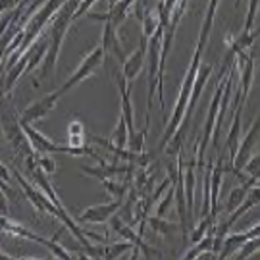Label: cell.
Listing matches in <instances>:
<instances>
[{
    "instance_id": "1",
    "label": "cell",
    "mask_w": 260,
    "mask_h": 260,
    "mask_svg": "<svg viewBox=\"0 0 260 260\" xmlns=\"http://www.w3.org/2000/svg\"><path fill=\"white\" fill-rule=\"evenodd\" d=\"M81 0H64V4L60 6V10L52 16V27H50V35H48V48L47 54L41 62V70H39V79L45 81L50 75L54 74L56 62H58V56H60V48L64 45V39L68 29L74 21V12L77 10Z\"/></svg>"
},
{
    "instance_id": "2",
    "label": "cell",
    "mask_w": 260,
    "mask_h": 260,
    "mask_svg": "<svg viewBox=\"0 0 260 260\" xmlns=\"http://www.w3.org/2000/svg\"><path fill=\"white\" fill-rule=\"evenodd\" d=\"M103 64H104V52H103V47L99 45V47H94L93 50H91V52L81 60V64L77 66V70L72 74V77H70V79L60 87V93L62 94L68 93L70 89H74L75 85H79L83 79L94 75L96 74V70H99Z\"/></svg>"
},
{
    "instance_id": "3",
    "label": "cell",
    "mask_w": 260,
    "mask_h": 260,
    "mask_svg": "<svg viewBox=\"0 0 260 260\" xmlns=\"http://www.w3.org/2000/svg\"><path fill=\"white\" fill-rule=\"evenodd\" d=\"M108 222H110V228L114 230V232L118 233V235H121L125 241H129L135 249L143 251V254H145L147 258H162V256H164L162 251H158V249H154V247H150V245H147V243L143 241V237H141L139 233L133 232L131 223L125 222L118 212L114 214V216H110Z\"/></svg>"
},
{
    "instance_id": "4",
    "label": "cell",
    "mask_w": 260,
    "mask_h": 260,
    "mask_svg": "<svg viewBox=\"0 0 260 260\" xmlns=\"http://www.w3.org/2000/svg\"><path fill=\"white\" fill-rule=\"evenodd\" d=\"M60 96H62L60 89L54 91V93H48L45 96H41V99H37V101H33V103L29 104L27 108H23V112L19 114L18 118L21 121H25V123H35V121L47 118L48 114L56 108Z\"/></svg>"
},
{
    "instance_id": "5",
    "label": "cell",
    "mask_w": 260,
    "mask_h": 260,
    "mask_svg": "<svg viewBox=\"0 0 260 260\" xmlns=\"http://www.w3.org/2000/svg\"><path fill=\"white\" fill-rule=\"evenodd\" d=\"M212 70H214V64H201L199 66V72H197L195 81H193V89H191V96H189V103H187L185 114H183V120H181V125H185V127L189 125V120H191L193 110L197 108V103H199V99H201V94H203L206 83H208V79H210V75H212Z\"/></svg>"
},
{
    "instance_id": "6",
    "label": "cell",
    "mask_w": 260,
    "mask_h": 260,
    "mask_svg": "<svg viewBox=\"0 0 260 260\" xmlns=\"http://www.w3.org/2000/svg\"><path fill=\"white\" fill-rule=\"evenodd\" d=\"M258 133H260V120L256 118V120L252 121L251 129H249V133L243 137L241 141H239V147H237V152H235V158H233L232 166H230V170H232L233 174H237V172H241L243 164L251 158L252 150H254V147H256V143H258Z\"/></svg>"
},
{
    "instance_id": "7",
    "label": "cell",
    "mask_w": 260,
    "mask_h": 260,
    "mask_svg": "<svg viewBox=\"0 0 260 260\" xmlns=\"http://www.w3.org/2000/svg\"><path fill=\"white\" fill-rule=\"evenodd\" d=\"M121 206V201H110V203H101V205H93L89 206V208H85L81 210L79 214V222L81 223H106L110 220V216L120 210Z\"/></svg>"
},
{
    "instance_id": "8",
    "label": "cell",
    "mask_w": 260,
    "mask_h": 260,
    "mask_svg": "<svg viewBox=\"0 0 260 260\" xmlns=\"http://www.w3.org/2000/svg\"><path fill=\"white\" fill-rule=\"evenodd\" d=\"M101 47H103V52H104V64L110 60V54L123 64V60H125V50L121 47L120 43V37H118V29L112 25V21H104V31H103V43H101Z\"/></svg>"
},
{
    "instance_id": "9",
    "label": "cell",
    "mask_w": 260,
    "mask_h": 260,
    "mask_svg": "<svg viewBox=\"0 0 260 260\" xmlns=\"http://www.w3.org/2000/svg\"><path fill=\"white\" fill-rule=\"evenodd\" d=\"M145 41L147 39L141 37L137 50L125 56V60L121 64V75L127 79V83H131L133 79H137L139 74L143 72V68H145V56H147V45H145Z\"/></svg>"
},
{
    "instance_id": "10",
    "label": "cell",
    "mask_w": 260,
    "mask_h": 260,
    "mask_svg": "<svg viewBox=\"0 0 260 260\" xmlns=\"http://www.w3.org/2000/svg\"><path fill=\"white\" fill-rule=\"evenodd\" d=\"M223 172H225V162L223 156L216 160V164L210 168V181H208V193H210V218L218 216V201H220V189H222Z\"/></svg>"
},
{
    "instance_id": "11",
    "label": "cell",
    "mask_w": 260,
    "mask_h": 260,
    "mask_svg": "<svg viewBox=\"0 0 260 260\" xmlns=\"http://www.w3.org/2000/svg\"><path fill=\"white\" fill-rule=\"evenodd\" d=\"M114 77H116V85H118L121 94V118L125 120L127 131H129L131 135V133L137 131V127H135V114H133V103H131V94H129V83H127V79L120 72H116Z\"/></svg>"
},
{
    "instance_id": "12",
    "label": "cell",
    "mask_w": 260,
    "mask_h": 260,
    "mask_svg": "<svg viewBox=\"0 0 260 260\" xmlns=\"http://www.w3.org/2000/svg\"><path fill=\"white\" fill-rule=\"evenodd\" d=\"M260 233V225L258 223H254L251 230H247V232L243 233H230V235H225L223 237V243H222V251L218 252V258H230L233 256L235 252L239 251V247H241L243 243L247 241V239H251V237H256Z\"/></svg>"
},
{
    "instance_id": "13",
    "label": "cell",
    "mask_w": 260,
    "mask_h": 260,
    "mask_svg": "<svg viewBox=\"0 0 260 260\" xmlns=\"http://www.w3.org/2000/svg\"><path fill=\"white\" fill-rule=\"evenodd\" d=\"M195 170H197V156L193 152V156L189 158L187 168L183 170V191H185V212L187 220H191L193 216V206H195Z\"/></svg>"
},
{
    "instance_id": "14",
    "label": "cell",
    "mask_w": 260,
    "mask_h": 260,
    "mask_svg": "<svg viewBox=\"0 0 260 260\" xmlns=\"http://www.w3.org/2000/svg\"><path fill=\"white\" fill-rule=\"evenodd\" d=\"M0 232H6V233H12V235H18V237H23V239H29V241L33 243H39V245H47V237H41V235H37V233H33L31 230H27V228H23L21 223L18 222H12L10 218H6V216H0Z\"/></svg>"
},
{
    "instance_id": "15",
    "label": "cell",
    "mask_w": 260,
    "mask_h": 260,
    "mask_svg": "<svg viewBox=\"0 0 260 260\" xmlns=\"http://www.w3.org/2000/svg\"><path fill=\"white\" fill-rule=\"evenodd\" d=\"M218 4H220V0H210V2H208V10H206V16H205V19H203V25H201L197 48H203V50H205L206 43H208V37H210V31H212L216 12H218Z\"/></svg>"
},
{
    "instance_id": "16",
    "label": "cell",
    "mask_w": 260,
    "mask_h": 260,
    "mask_svg": "<svg viewBox=\"0 0 260 260\" xmlns=\"http://www.w3.org/2000/svg\"><path fill=\"white\" fill-rule=\"evenodd\" d=\"M150 225V230L154 233H158V235H172V233H177L179 232V223L177 222H170V220H166L164 216H152V218H149L147 220Z\"/></svg>"
},
{
    "instance_id": "17",
    "label": "cell",
    "mask_w": 260,
    "mask_h": 260,
    "mask_svg": "<svg viewBox=\"0 0 260 260\" xmlns=\"http://www.w3.org/2000/svg\"><path fill=\"white\" fill-rule=\"evenodd\" d=\"M143 23V35L141 37L149 39L150 35H154V31L160 27V19H158V8H145V14L141 18Z\"/></svg>"
},
{
    "instance_id": "18",
    "label": "cell",
    "mask_w": 260,
    "mask_h": 260,
    "mask_svg": "<svg viewBox=\"0 0 260 260\" xmlns=\"http://www.w3.org/2000/svg\"><path fill=\"white\" fill-rule=\"evenodd\" d=\"M252 185H249V183H241L239 187H233L232 193H230V197H228V205H225V212H232V210H235L237 206L241 205L243 201H245V197L249 195V189H251Z\"/></svg>"
},
{
    "instance_id": "19",
    "label": "cell",
    "mask_w": 260,
    "mask_h": 260,
    "mask_svg": "<svg viewBox=\"0 0 260 260\" xmlns=\"http://www.w3.org/2000/svg\"><path fill=\"white\" fill-rule=\"evenodd\" d=\"M127 139H129V131H127V125H125V120L121 118L120 114V120H118V125H116L114 133L110 135V141L118 149H125L127 147Z\"/></svg>"
},
{
    "instance_id": "20",
    "label": "cell",
    "mask_w": 260,
    "mask_h": 260,
    "mask_svg": "<svg viewBox=\"0 0 260 260\" xmlns=\"http://www.w3.org/2000/svg\"><path fill=\"white\" fill-rule=\"evenodd\" d=\"M103 185H104V189H106V193L108 195H112L116 201H123V197H125V193H127V189H129V183L127 181H116L114 177L112 179H104L103 181Z\"/></svg>"
},
{
    "instance_id": "21",
    "label": "cell",
    "mask_w": 260,
    "mask_h": 260,
    "mask_svg": "<svg viewBox=\"0 0 260 260\" xmlns=\"http://www.w3.org/2000/svg\"><path fill=\"white\" fill-rule=\"evenodd\" d=\"M147 131H149V127L145 125V127H141V129L135 131V133H131L129 139H127V147H125V149L131 150V152H143V150H145Z\"/></svg>"
},
{
    "instance_id": "22",
    "label": "cell",
    "mask_w": 260,
    "mask_h": 260,
    "mask_svg": "<svg viewBox=\"0 0 260 260\" xmlns=\"http://www.w3.org/2000/svg\"><path fill=\"white\" fill-rule=\"evenodd\" d=\"M258 247H260V235H256V237H251V239H247V241L243 243L241 247H239V251L235 252L233 256L237 260L249 258L254 252H258Z\"/></svg>"
},
{
    "instance_id": "23",
    "label": "cell",
    "mask_w": 260,
    "mask_h": 260,
    "mask_svg": "<svg viewBox=\"0 0 260 260\" xmlns=\"http://www.w3.org/2000/svg\"><path fill=\"white\" fill-rule=\"evenodd\" d=\"M131 249H133V245L125 239L120 243H112L108 247H104V258H120L121 254H125Z\"/></svg>"
},
{
    "instance_id": "24",
    "label": "cell",
    "mask_w": 260,
    "mask_h": 260,
    "mask_svg": "<svg viewBox=\"0 0 260 260\" xmlns=\"http://www.w3.org/2000/svg\"><path fill=\"white\" fill-rule=\"evenodd\" d=\"M212 223H214V218H210V216H203V218H201V222L197 223L195 228H193V232H191V243L195 245L197 241H201V239L206 235L208 228H210Z\"/></svg>"
},
{
    "instance_id": "25",
    "label": "cell",
    "mask_w": 260,
    "mask_h": 260,
    "mask_svg": "<svg viewBox=\"0 0 260 260\" xmlns=\"http://www.w3.org/2000/svg\"><path fill=\"white\" fill-rule=\"evenodd\" d=\"M35 162H37V166L47 174H54L56 172V160H54V154H35Z\"/></svg>"
},
{
    "instance_id": "26",
    "label": "cell",
    "mask_w": 260,
    "mask_h": 260,
    "mask_svg": "<svg viewBox=\"0 0 260 260\" xmlns=\"http://www.w3.org/2000/svg\"><path fill=\"white\" fill-rule=\"evenodd\" d=\"M45 247H47L48 251L54 254L56 258H62V260H70V258H72V252L66 251V249L62 247V245H60V243H56V239H48Z\"/></svg>"
},
{
    "instance_id": "27",
    "label": "cell",
    "mask_w": 260,
    "mask_h": 260,
    "mask_svg": "<svg viewBox=\"0 0 260 260\" xmlns=\"http://www.w3.org/2000/svg\"><path fill=\"white\" fill-rule=\"evenodd\" d=\"M241 170L247 174V176L258 177V170H260V156H258V154H254V156L251 154V158H249V160L243 164Z\"/></svg>"
},
{
    "instance_id": "28",
    "label": "cell",
    "mask_w": 260,
    "mask_h": 260,
    "mask_svg": "<svg viewBox=\"0 0 260 260\" xmlns=\"http://www.w3.org/2000/svg\"><path fill=\"white\" fill-rule=\"evenodd\" d=\"M85 123L79 118H75L68 123V137H85Z\"/></svg>"
},
{
    "instance_id": "29",
    "label": "cell",
    "mask_w": 260,
    "mask_h": 260,
    "mask_svg": "<svg viewBox=\"0 0 260 260\" xmlns=\"http://www.w3.org/2000/svg\"><path fill=\"white\" fill-rule=\"evenodd\" d=\"M256 12H258V0H249V12H247V19H245V27H243V31H252Z\"/></svg>"
},
{
    "instance_id": "30",
    "label": "cell",
    "mask_w": 260,
    "mask_h": 260,
    "mask_svg": "<svg viewBox=\"0 0 260 260\" xmlns=\"http://www.w3.org/2000/svg\"><path fill=\"white\" fill-rule=\"evenodd\" d=\"M96 2V0H81L79 2V6H77V10L74 12V19H79V18H83L85 14L89 12V10L93 8V4Z\"/></svg>"
},
{
    "instance_id": "31",
    "label": "cell",
    "mask_w": 260,
    "mask_h": 260,
    "mask_svg": "<svg viewBox=\"0 0 260 260\" xmlns=\"http://www.w3.org/2000/svg\"><path fill=\"white\" fill-rule=\"evenodd\" d=\"M0 216H8V199L2 187H0Z\"/></svg>"
},
{
    "instance_id": "32",
    "label": "cell",
    "mask_w": 260,
    "mask_h": 260,
    "mask_svg": "<svg viewBox=\"0 0 260 260\" xmlns=\"http://www.w3.org/2000/svg\"><path fill=\"white\" fill-rule=\"evenodd\" d=\"M6 258H12V256H10V254H6V252L0 251V260H6Z\"/></svg>"
},
{
    "instance_id": "33",
    "label": "cell",
    "mask_w": 260,
    "mask_h": 260,
    "mask_svg": "<svg viewBox=\"0 0 260 260\" xmlns=\"http://www.w3.org/2000/svg\"><path fill=\"white\" fill-rule=\"evenodd\" d=\"M243 4V0H235V10H239V6Z\"/></svg>"
},
{
    "instance_id": "34",
    "label": "cell",
    "mask_w": 260,
    "mask_h": 260,
    "mask_svg": "<svg viewBox=\"0 0 260 260\" xmlns=\"http://www.w3.org/2000/svg\"><path fill=\"white\" fill-rule=\"evenodd\" d=\"M147 2H149V0H147Z\"/></svg>"
}]
</instances>
